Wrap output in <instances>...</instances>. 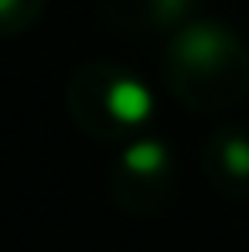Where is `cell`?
Segmentation results:
<instances>
[{
  "label": "cell",
  "instance_id": "6da1fadb",
  "mask_svg": "<svg viewBox=\"0 0 249 252\" xmlns=\"http://www.w3.org/2000/svg\"><path fill=\"white\" fill-rule=\"evenodd\" d=\"M150 106H154L150 92L137 79H120V82L109 85V92H106V109L120 123H143L150 116Z\"/></svg>",
  "mask_w": 249,
  "mask_h": 252
},
{
  "label": "cell",
  "instance_id": "7a4b0ae2",
  "mask_svg": "<svg viewBox=\"0 0 249 252\" xmlns=\"http://www.w3.org/2000/svg\"><path fill=\"white\" fill-rule=\"evenodd\" d=\"M181 55L188 65H212L222 55V34L212 28H195L181 38Z\"/></svg>",
  "mask_w": 249,
  "mask_h": 252
},
{
  "label": "cell",
  "instance_id": "3957f363",
  "mask_svg": "<svg viewBox=\"0 0 249 252\" xmlns=\"http://www.w3.org/2000/svg\"><path fill=\"white\" fill-rule=\"evenodd\" d=\"M123 164L126 170H133V174H157V170L167 164V154L161 143H154V140H140V143H133V147H126L123 154Z\"/></svg>",
  "mask_w": 249,
  "mask_h": 252
},
{
  "label": "cell",
  "instance_id": "277c9868",
  "mask_svg": "<svg viewBox=\"0 0 249 252\" xmlns=\"http://www.w3.org/2000/svg\"><path fill=\"white\" fill-rule=\"evenodd\" d=\"M225 167L232 174H249V143L246 140H232L225 147Z\"/></svg>",
  "mask_w": 249,
  "mask_h": 252
},
{
  "label": "cell",
  "instance_id": "5b68a950",
  "mask_svg": "<svg viewBox=\"0 0 249 252\" xmlns=\"http://www.w3.org/2000/svg\"><path fill=\"white\" fill-rule=\"evenodd\" d=\"M14 3H17V0H0V17H3V14H10V10H14Z\"/></svg>",
  "mask_w": 249,
  "mask_h": 252
}]
</instances>
